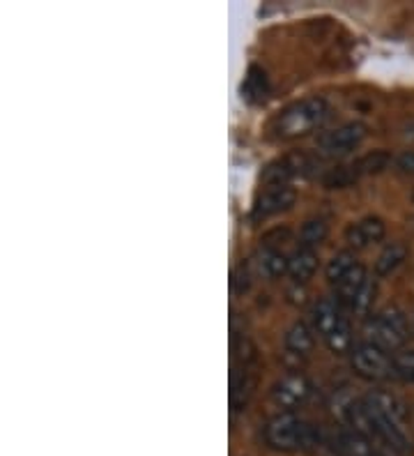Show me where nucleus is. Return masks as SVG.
<instances>
[{
  "instance_id": "1",
  "label": "nucleus",
  "mask_w": 414,
  "mask_h": 456,
  "mask_svg": "<svg viewBox=\"0 0 414 456\" xmlns=\"http://www.w3.org/2000/svg\"><path fill=\"white\" fill-rule=\"evenodd\" d=\"M364 401L369 406L373 424H376L377 438L392 450H396L398 454H410L414 450V438L412 428H410L408 408L403 406V401L385 390L369 392Z\"/></svg>"
},
{
  "instance_id": "2",
  "label": "nucleus",
  "mask_w": 414,
  "mask_h": 456,
  "mask_svg": "<svg viewBox=\"0 0 414 456\" xmlns=\"http://www.w3.org/2000/svg\"><path fill=\"white\" fill-rule=\"evenodd\" d=\"M265 443L279 452H315L325 445L322 431L295 412H279L267 422Z\"/></svg>"
},
{
  "instance_id": "3",
  "label": "nucleus",
  "mask_w": 414,
  "mask_h": 456,
  "mask_svg": "<svg viewBox=\"0 0 414 456\" xmlns=\"http://www.w3.org/2000/svg\"><path fill=\"white\" fill-rule=\"evenodd\" d=\"M327 116H329V106L325 100L306 97V100H299L283 109L281 116L276 118L274 129L281 139H299V136H306L321 127Z\"/></svg>"
},
{
  "instance_id": "4",
  "label": "nucleus",
  "mask_w": 414,
  "mask_h": 456,
  "mask_svg": "<svg viewBox=\"0 0 414 456\" xmlns=\"http://www.w3.org/2000/svg\"><path fill=\"white\" fill-rule=\"evenodd\" d=\"M366 334H369L370 344L386 353H394L403 348L410 337V328L405 316L398 309H385L380 314H373L370 321L366 323Z\"/></svg>"
},
{
  "instance_id": "5",
  "label": "nucleus",
  "mask_w": 414,
  "mask_h": 456,
  "mask_svg": "<svg viewBox=\"0 0 414 456\" xmlns=\"http://www.w3.org/2000/svg\"><path fill=\"white\" fill-rule=\"evenodd\" d=\"M350 367H353L359 379L364 380L398 379L394 357L382 351V348H377L376 344H370V341L354 346L353 353H350Z\"/></svg>"
},
{
  "instance_id": "6",
  "label": "nucleus",
  "mask_w": 414,
  "mask_h": 456,
  "mask_svg": "<svg viewBox=\"0 0 414 456\" xmlns=\"http://www.w3.org/2000/svg\"><path fill=\"white\" fill-rule=\"evenodd\" d=\"M311 392H313L311 380L304 373H286L272 387V399H274L276 406L281 408V412H295L309 401Z\"/></svg>"
},
{
  "instance_id": "7",
  "label": "nucleus",
  "mask_w": 414,
  "mask_h": 456,
  "mask_svg": "<svg viewBox=\"0 0 414 456\" xmlns=\"http://www.w3.org/2000/svg\"><path fill=\"white\" fill-rule=\"evenodd\" d=\"M366 139V127L361 123H345L341 127L325 132L318 139V151L327 157H343L353 152Z\"/></svg>"
},
{
  "instance_id": "8",
  "label": "nucleus",
  "mask_w": 414,
  "mask_h": 456,
  "mask_svg": "<svg viewBox=\"0 0 414 456\" xmlns=\"http://www.w3.org/2000/svg\"><path fill=\"white\" fill-rule=\"evenodd\" d=\"M313 167L315 162L309 155H304V152H293V155H286L281 157V159L272 162L270 167L265 168V173H263V183H265L267 187H274V184H288L293 178H297V175L309 173Z\"/></svg>"
},
{
  "instance_id": "9",
  "label": "nucleus",
  "mask_w": 414,
  "mask_h": 456,
  "mask_svg": "<svg viewBox=\"0 0 414 456\" xmlns=\"http://www.w3.org/2000/svg\"><path fill=\"white\" fill-rule=\"evenodd\" d=\"M295 199H297V191H295L290 184H274V187H267V190L256 199L254 219H267L279 215V212L290 210V208L295 206Z\"/></svg>"
},
{
  "instance_id": "10",
  "label": "nucleus",
  "mask_w": 414,
  "mask_h": 456,
  "mask_svg": "<svg viewBox=\"0 0 414 456\" xmlns=\"http://www.w3.org/2000/svg\"><path fill=\"white\" fill-rule=\"evenodd\" d=\"M345 321H348V316H345L343 305L338 300H331V297H322L311 309V328L321 334L322 339H327Z\"/></svg>"
},
{
  "instance_id": "11",
  "label": "nucleus",
  "mask_w": 414,
  "mask_h": 456,
  "mask_svg": "<svg viewBox=\"0 0 414 456\" xmlns=\"http://www.w3.org/2000/svg\"><path fill=\"white\" fill-rule=\"evenodd\" d=\"M385 443H373L361 434H354L350 428H338L334 438V452L337 456H380V447Z\"/></svg>"
},
{
  "instance_id": "12",
  "label": "nucleus",
  "mask_w": 414,
  "mask_h": 456,
  "mask_svg": "<svg viewBox=\"0 0 414 456\" xmlns=\"http://www.w3.org/2000/svg\"><path fill=\"white\" fill-rule=\"evenodd\" d=\"M386 233V226L380 217H364L361 222L357 224H350L345 228V242L354 249H364V247L376 245L385 238Z\"/></svg>"
},
{
  "instance_id": "13",
  "label": "nucleus",
  "mask_w": 414,
  "mask_h": 456,
  "mask_svg": "<svg viewBox=\"0 0 414 456\" xmlns=\"http://www.w3.org/2000/svg\"><path fill=\"white\" fill-rule=\"evenodd\" d=\"M256 376L247 367L238 369L232 373L231 380V408L235 412H242L248 406V401L254 396Z\"/></svg>"
},
{
  "instance_id": "14",
  "label": "nucleus",
  "mask_w": 414,
  "mask_h": 456,
  "mask_svg": "<svg viewBox=\"0 0 414 456\" xmlns=\"http://www.w3.org/2000/svg\"><path fill=\"white\" fill-rule=\"evenodd\" d=\"M318 265H321V258H318L315 249H304V247H299L293 256H290L288 274H290V279H293L297 286L306 284V281L315 274Z\"/></svg>"
},
{
  "instance_id": "15",
  "label": "nucleus",
  "mask_w": 414,
  "mask_h": 456,
  "mask_svg": "<svg viewBox=\"0 0 414 456\" xmlns=\"http://www.w3.org/2000/svg\"><path fill=\"white\" fill-rule=\"evenodd\" d=\"M283 344H286V351L293 353V355H299V357L309 355V353L315 348V330L311 328L309 323L297 321V323L286 332Z\"/></svg>"
},
{
  "instance_id": "16",
  "label": "nucleus",
  "mask_w": 414,
  "mask_h": 456,
  "mask_svg": "<svg viewBox=\"0 0 414 456\" xmlns=\"http://www.w3.org/2000/svg\"><path fill=\"white\" fill-rule=\"evenodd\" d=\"M366 279H369V273H366V267L361 265V263H357V265H354L345 277H343L341 284L337 286V300L341 302L343 309H350V306H353L359 290L364 289Z\"/></svg>"
},
{
  "instance_id": "17",
  "label": "nucleus",
  "mask_w": 414,
  "mask_h": 456,
  "mask_svg": "<svg viewBox=\"0 0 414 456\" xmlns=\"http://www.w3.org/2000/svg\"><path fill=\"white\" fill-rule=\"evenodd\" d=\"M408 258V247L403 242H392L382 249V254L376 261V277H389L394 270L401 267V263Z\"/></svg>"
},
{
  "instance_id": "18",
  "label": "nucleus",
  "mask_w": 414,
  "mask_h": 456,
  "mask_svg": "<svg viewBox=\"0 0 414 456\" xmlns=\"http://www.w3.org/2000/svg\"><path fill=\"white\" fill-rule=\"evenodd\" d=\"M288 265H290V256L281 254L279 249H265L258 258L260 274L270 281L274 279H281L283 274H288Z\"/></svg>"
},
{
  "instance_id": "19",
  "label": "nucleus",
  "mask_w": 414,
  "mask_h": 456,
  "mask_svg": "<svg viewBox=\"0 0 414 456\" xmlns=\"http://www.w3.org/2000/svg\"><path fill=\"white\" fill-rule=\"evenodd\" d=\"M357 265V258H354L353 251H338L331 256V261L325 267V277L331 286H338L343 281V277Z\"/></svg>"
},
{
  "instance_id": "20",
  "label": "nucleus",
  "mask_w": 414,
  "mask_h": 456,
  "mask_svg": "<svg viewBox=\"0 0 414 456\" xmlns=\"http://www.w3.org/2000/svg\"><path fill=\"white\" fill-rule=\"evenodd\" d=\"M327 235H329V224L325 219H309L302 226V231H299V247H304V249H315V247L325 242Z\"/></svg>"
},
{
  "instance_id": "21",
  "label": "nucleus",
  "mask_w": 414,
  "mask_h": 456,
  "mask_svg": "<svg viewBox=\"0 0 414 456\" xmlns=\"http://www.w3.org/2000/svg\"><path fill=\"white\" fill-rule=\"evenodd\" d=\"M392 164V155L385 151H373L369 155H364L361 159L353 164L357 175H373V173H382L386 167Z\"/></svg>"
},
{
  "instance_id": "22",
  "label": "nucleus",
  "mask_w": 414,
  "mask_h": 456,
  "mask_svg": "<svg viewBox=\"0 0 414 456\" xmlns=\"http://www.w3.org/2000/svg\"><path fill=\"white\" fill-rule=\"evenodd\" d=\"M327 348H329L334 355H345V353H353V328H350V321H345V323L338 325L334 332L329 334L325 339Z\"/></svg>"
},
{
  "instance_id": "23",
  "label": "nucleus",
  "mask_w": 414,
  "mask_h": 456,
  "mask_svg": "<svg viewBox=\"0 0 414 456\" xmlns=\"http://www.w3.org/2000/svg\"><path fill=\"white\" fill-rule=\"evenodd\" d=\"M242 93H244V97L251 102L265 100V95H267L265 72H263V69H258V67H251V69H248L247 81H244V86H242Z\"/></svg>"
},
{
  "instance_id": "24",
  "label": "nucleus",
  "mask_w": 414,
  "mask_h": 456,
  "mask_svg": "<svg viewBox=\"0 0 414 456\" xmlns=\"http://www.w3.org/2000/svg\"><path fill=\"white\" fill-rule=\"evenodd\" d=\"M357 178V171H354V167L350 164V167H337L331 168V171H327L325 178H322V184H325L327 190H343V187L353 184Z\"/></svg>"
},
{
  "instance_id": "25",
  "label": "nucleus",
  "mask_w": 414,
  "mask_h": 456,
  "mask_svg": "<svg viewBox=\"0 0 414 456\" xmlns=\"http://www.w3.org/2000/svg\"><path fill=\"white\" fill-rule=\"evenodd\" d=\"M376 293H377L376 279L369 277L366 279L364 289L359 290V295L354 297L353 306H350V312H354L357 316H366V314L370 312V306H373V300H376Z\"/></svg>"
},
{
  "instance_id": "26",
  "label": "nucleus",
  "mask_w": 414,
  "mask_h": 456,
  "mask_svg": "<svg viewBox=\"0 0 414 456\" xmlns=\"http://www.w3.org/2000/svg\"><path fill=\"white\" fill-rule=\"evenodd\" d=\"M394 362H396L398 379L408 380V383H414V351L398 353V355L394 357Z\"/></svg>"
},
{
  "instance_id": "27",
  "label": "nucleus",
  "mask_w": 414,
  "mask_h": 456,
  "mask_svg": "<svg viewBox=\"0 0 414 456\" xmlns=\"http://www.w3.org/2000/svg\"><path fill=\"white\" fill-rule=\"evenodd\" d=\"M248 286H251V274H248V270L244 265H239L235 273H232V290L235 293H244V290H248Z\"/></svg>"
},
{
  "instance_id": "28",
  "label": "nucleus",
  "mask_w": 414,
  "mask_h": 456,
  "mask_svg": "<svg viewBox=\"0 0 414 456\" xmlns=\"http://www.w3.org/2000/svg\"><path fill=\"white\" fill-rule=\"evenodd\" d=\"M396 167L401 168L403 173H410V175H414V151H408V152H403V155L398 157Z\"/></svg>"
},
{
  "instance_id": "29",
  "label": "nucleus",
  "mask_w": 414,
  "mask_h": 456,
  "mask_svg": "<svg viewBox=\"0 0 414 456\" xmlns=\"http://www.w3.org/2000/svg\"><path fill=\"white\" fill-rule=\"evenodd\" d=\"M405 139H410V141H414V123L410 125L408 129H405Z\"/></svg>"
}]
</instances>
